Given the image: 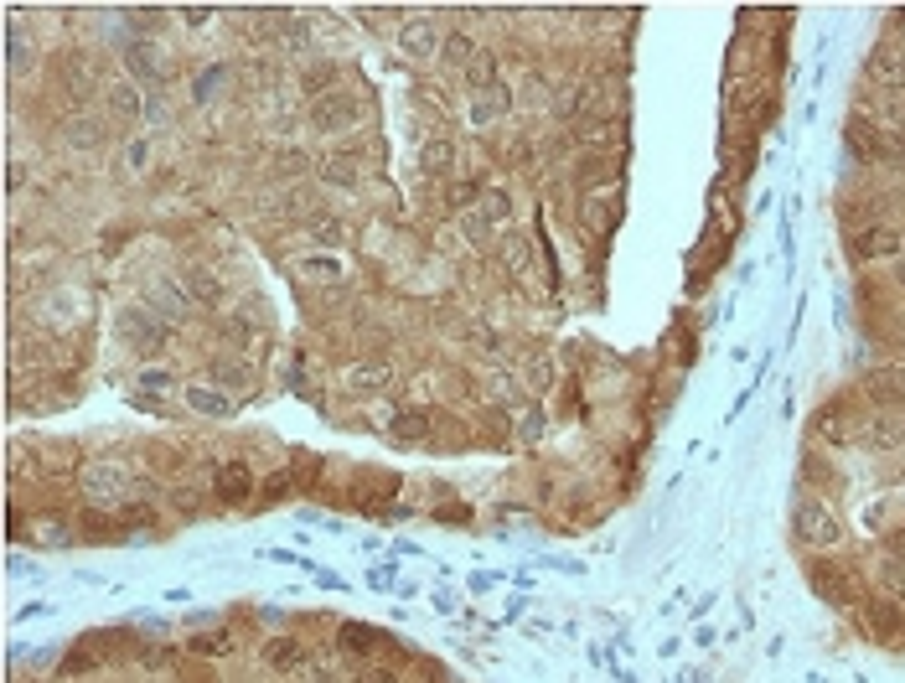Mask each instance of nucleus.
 I'll list each match as a JSON object with an SVG mask.
<instances>
[{
  "mask_svg": "<svg viewBox=\"0 0 905 683\" xmlns=\"http://www.w3.org/2000/svg\"><path fill=\"white\" fill-rule=\"evenodd\" d=\"M311 125L316 130H352L357 125V99L352 94H321L311 104Z\"/></svg>",
  "mask_w": 905,
  "mask_h": 683,
  "instance_id": "423d86ee",
  "label": "nucleus"
},
{
  "mask_svg": "<svg viewBox=\"0 0 905 683\" xmlns=\"http://www.w3.org/2000/svg\"><path fill=\"white\" fill-rule=\"evenodd\" d=\"M187 295L202 306H223V280L207 264H187Z\"/></svg>",
  "mask_w": 905,
  "mask_h": 683,
  "instance_id": "2eb2a0df",
  "label": "nucleus"
},
{
  "mask_svg": "<svg viewBox=\"0 0 905 683\" xmlns=\"http://www.w3.org/2000/svg\"><path fill=\"white\" fill-rule=\"evenodd\" d=\"M347 383H352V394H383L388 383H394V368H388L383 358H373V363H352V368H347Z\"/></svg>",
  "mask_w": 905,
  "mask_h": 683,
  "instance_id": "f8f14e48",
  "label": "nucleus"
},
{
  "mask_svg": "<svg viewBox=\"0 0 905 683\" xmlns=\"http://www.w3.org/2000/svg\"><path fill=\"white\" fill-rule=\"evenodd\" d=\"M21 533H26V539H32L37 549H68V544L78 539L73 518H63V513H37V518L26 523Z\"/></svg>",
  "mask_w": 905,
  "mask_h": 683,
  "instance_id": "39448f33",
  "label": "nucleus"
},
{
  "mask_svg": "<svg viewBox=\"0 0 905 683\" xmlns=\"http://www.w3.org/2000/svg\"><path fill=\"white\" fill-rule=\"evenodd\" d=\"M150 295H156V306H166V316H192V295H181L171 280H166V285L156 280V285H150Z\"/></svg>",
  "mask_w": 905,
  "mask_h": 683,
  "instance_id": "393cba45",
  "label": "nucleus"
},
{
  "mask_svg": "<svg viewBox=\"0 0 905 683\" xmlns=\"http://www.w3.org/2000/svg\"><path fill=\"white\" fill-rule=\"evenodd\" d=\"M6 182H11L6 192H21V182H26V171H21V166H11V171H6Z\"/></svg>",
  "mask_w": 905,
  "mask_h": 683,
  "instance_id": "49530a36",
  "label": "nucleus"
},
{
  "mask_svg": "<svg viewBox=\"0 0 905 683\" xmlns=\"http://www.w3.org/2000/svg\"><path fill=\"white\" fill-rule=\"evenodd\" d=\"M792 528H797V539L807 549H833L843 539V523H838V513L828 508L823 497H802L797 513H792Z\"/></svg>",
  "mask_w": 905,
  "mask_h": 683,
  "instance_id": "f257e3e1",
  "label": "nucleus"
},
{
  "mask_svg": "<svg viewBox=\"0 0 905 683\" xmlns=\"http://www.w3.org/2000/svg\"><path fill=\"white\" fill-rule=\"evenodd\" d=\"M68 135H73V140H83V145H88V140H99V125H94V120H83V125H73V130H68Z\"/></svg>",
  "mask_w": 905,
  "mask_h": 683,
  "instance_id": "37998d69",
  "label": "nucleus"
},
{
  "mask_svg": "<svg viewBox=\"0 0 905 683\" xmlns=\"http://www.w3.org/2000/svg\"><path fill=\"white\" fill-rule=\"evenodd\" d=\"M859 440L869 445V451H895V445H905V420L900 414H880V420L859 425Z\"/></svg>",
  "mask_w": 905,
  "mask_h": 683,
  "instance_id": "9b49d317",
  "label": "nucleus"
},
{
  "mask_svg": "<svg viewBox=\"0 0 905 683\" xmlns=\"http://www.w3.org/2000/svg\"><path fill=\"white\" fill-rule=\"evenodd\" d=\"M869 78L885 83V88H905V47L895 42H880L869 52Z\"/></svg>",
  "mask_w": 905,
  "mask_h": 683,
  "instance_id": "9d476101",
  "label": "nucleus"
},
{
  "mask_svg": "<svg viewBox=\"0 0 905 683\" xmlns=\"http://www.w3.org/2000/svg\"><path fill=\"white\" fill-rule=\"evenodd\" d=\"M812 430H818L823 440H854L859 430L849 425V414L843 409H828V414H818V420H812Z\"/></svg>",
  "mask_w": 905,
  "mask_h": 683,
  "instance_id": "5701e85b",
  "label": "nucleus"
},
{
  "mask_svg": "<svg viewBox=\"0 0 905 683\" xmlns=\"http://www.w3.org/2000/svg\"><path fill=\"white\" fill-rule=\"evenodd\" d=\"M497 259L507 264L512 275H528V270H533V244L523 239V233H502V244H497Z\"/></svg>",
  "mask_w": 905,
  "mask_h": 683,
  "instance_id": "a211bd4d",
  "label": "nucleus"
},
{
  "mask_svg": "<svg viewBox=\"0 0 905 683\" xmlns=\"http://www.w3.org/2000/svg\"><path fill=\"white\" fill-rule=\"evenodd\" d=\"M337 83V63H326V68H306V94H316L321 99V88H331Z\"/></svg>",
  "mask_w": 905,
  "mask_h": 683,
  "instance_id": "e433bc0d",
  "label": "nucleus"
},
{
  "mask_svg": "<svg viewBox=\"0 0 905 683\" xmlns=\"http://www.w3.org/2000/svg\"><path fill=\"white\" fill-rule=\"evenodd\" d=\"M130 63H135V73H145V78H166V57H161L156 47H135Z\"/></svg>",
  "mask_w": 905,
  "mask_h": 683,
  "instance_id": "7c9ffc66",
  "label": "nucleus"
},
{
  "mask_svg": "<svg viewBox=\"0 0 905 683\" xmlns=\"http://www.w3.org/2000/svg\"><path fill=\"white\" fill-rule=\"evenodd\" d=\"M481 218H487V223H507L512 218V202H507L502 187H481Z\"/></svg>",
  "mask_w": 905,
  "mask_h": 683,
  "instance_id": "cd10ccee",
  "label": "nucleus"
},
{
  "mask_svg": "<svg viewBox=\"0 0 905 683\" xmlns=\"http://www.w3.org/2000/svg\"><path fill=\"white\" fill-rule=\"evenodd\" d=\"M218 497L228 502V508H244V502L254 497V471H249V461L218 466Z\"/></svg>",
  "mask_w": 905,
  "mask_h": 683,
  "instance_id": "1a4fd4ad",
  "label": "nucleus"
},
{
  "mask_svg": "<svg viewBox=\"0 0 905 683\" xmlns=\"http://www.w3.org/2000/svg\"><path fill=\"white\" fill-rule=\"evenodd\" d=\"M300 270H306V280H342V264H337V259H306Z\"/></svg>",
  "mask_w": 905,
  "mask_h": 683,
  "instance_id": "c9c22d12",
  "label": "nucleus"
},
{
  "mask_svg": "<svg viewBox=\"0 0 905 683\" xmlns=\"http://www.w3.org/2000/svg\"><path fill=\"white\" fill-rule=\"evenodd\" d=\"M859 259H900V233L895 228H885V223H874V228H864V233H854V244H849Z\"/></svg>",
  "mask_w": 905,
  "mask_h": 683,
  "instance_id": "6e6552de",
  "label": "nucleus"
},
{
  "mask_svg": "<svg viewBox=\"0 0 905 683\" xmlns=\"http://www.w3.org/2000/svg\"><path fill=\"white\" fill-rule=\"evenodd\" d=\"M419 161H425L430 176H445L450 166H456V140H450V135H430L425 151H419Z\"/></svg>",
  "mask_w": 905,
  "mask_h": 683,
  "instance_id": "6ab92c4d",
  "label": "nucleus"
},
{
  "mask_svg": "<svg viewBox=\"0 0 905 683\" xmlns=\"http://www.w3.org/2000/svg\"><path fill=\"white\" fill-rule=\"evenodd\" d=\"M337 637H342V647L352 652V658H373L378 642H383L373 627H362V621H342V632H337Z\"/></svg>",
  "mask_w": 905,
  "mask_h": 683,
  "instance_id": "aec40b11",
  "label": "nucleus"
},
{
  "mask_svg": "<svg viewBox=\"0 0 905 683\" xmlns=\"http://www.w3.org/2000/svg\"><path fill=\"white\" fill-rule=\"evenodd\" d=\"M311 239L316 244H342V218L337 213H316L311 218Z\"/></svg>",
  "mask_w": 905,
  "mask_h": 683,
  "instance_id": "2f4dec72",
  "label": "nucleus"
},
{
  "mask_svg": "<svg viewBox=\"0 0 905 683\" xmlns=\"http://www.w3.org/2000/svg\"><path fill=\"white\" fill-rule=\"evenodd\" d=\"M864 611H869V621H874V632H895V606H885V601H864Z\"/></svg>",
  "mask_w": 905,
  "mask_h": 683,
  "instance_id": "72a5a7b5",
  "label": "nucleus"
},
{
  "mask_svg": "<svg viewBox=\"0 0 905 683\" xmlns=\"http://www.w3.org/2000/svg\"><path fill=\"white\" fill-rule=\"evenodd\" d=\"M507 104H512V94H507V83L497 78L492 88H481V94H476V109H471V120H476V125H487V120H502V114H507Z\"/></svg>",
  "mask_w": 905,
  "mask_h": 683,
  "instance_id": "f3484780",
  "label": "nucleus"
},
{
  "mask_svg": "<svg viewBox=\"0 0 905 683\" xmlns=\"http://www.w3.org/2000/svg\"><path fill=\"white\" fill-rule=\"evenodd\" d=\"M63 83L73 88V94H83V88H88V68H83V57H68V68H63Z\"/></svg>",
  "mask_w": 905,
  "mask_h": 683,
  "instance_id": "58836bf2",
  "label": "nucleus"
},
{
  "mask_svg": "<svg viewBox=\"0 0 905 683\" xmlns=\"http://www.w3.org/2000/svg\"><path fill=\"white\" fill-rule=\"evenodd\" d=\"M187 647L197 652V658H202V652H207V658H223V652H233V637L228 632H207V637H192Z\"/></svg>",
  "mask_w": 905,
  "mask_h": 683,
  "instance_id": "473e14b6",
  "label": "nucleus"
},
{
  "mask_svg": "<svg viewBox=\"0 0 905 683\" xmlns=\"http://www.w3.org/2000/svg\"><path fill=\"white\" fill-rule=\"evenodd\" d=\"M440 42H445V37H435V26H430V21H414L409 32H404V52H409V63H435V57H440Z\"/></svg>",
  "mask_w": 905,
  "mask_h": 683,
  "instance_id": "4468645a",
  "label": "nucleus"
},
{
  "mask_svg": "<svg viewBox=\"0 0 905 683\" xmlns=\"http://www.w3.org/2000/svg\"><path fill=\"white\" fill-rule=\"evenodd\" d=\"M88 533H94V539H114V523H104V513H88Z\"/></svg>",
  "mask_w": 905,
  "mask_h": 683,
  "instance_id": "ea45409f",
  "label": "nucleus"
},
{
  "mask_svg": "<svg viewBox=\"0 0 905 683\" xmlns=\"http://www.w3.org/2000/svg\"><path fill=\"white\" fill-rule=\"evenodd\" d=\"M466 83L476 88V94H481V88H492V83H497V57H492V52H476L471 63H466Z\"/></svg>",
  "mask_w": 905,
  "mask_h": 683,
  "instance_id": "b1692460",
  "label": "nucleus"
},
{
  "mask_svg": "<svg viewBox=\"0 0 905 683\" xmlns=\"http://www.w3.org/2000/svg\"><path fill=\"white\" fill-rule=\"evenodd\" d=\"M864 394L874 404H905V363H885V368H869L864 373Z\"/></svg>",
  "mask_w": 905,
  "mask_h": 683,
  "instance_id": "0eeeda50",
  "label": "nucleus"
},
{
  "mask_svg": "<svg viewBox=\"0 0 905 683\" xmlns=\"http://www.w3.org/2000/svg\"><path fill=\"white\" fill-rule=\"evenodd\" d=\"M362 683H404V678H399L394 668H368V673H362Z\"/></svg>",
  "mask_w": 905,
  "mask_h": 683,
  "instance_id": "a19ab883",
  "label": "nucleus"
},
{
  "mask_svg": "<svg viewBox=\"0 0 905 683\" xmlns=\"http://www.w3.org/2000/svg\"><path fill=\"white\" fill-rule=\"evenodd\" d=\"M880 585H885V596H890V601H905V554L880 559Z\"/></svg>",
  "mask_w": 905,
  "mask_h": 683,
  "instance_id": "4be33fe9",
  "label": "nucleus"
},
{
  "mask_svg": "<svg viewBox=\"0 0 905 683\" xmlns=\"http://www.w3.org/2000/svg\"><path fill=\"white\" fill-rule=\"evenodd\" d=\"M895 26H905V11H895Z\"/></svg>",
  "mask_w": 905,
  "mask_h": 683,
  "instance_id": "09e8293b",
  "label": "nucleus"
},
{
  "mask_svg": "<svg viewBox=\"0 0 905 683\" xmlns=\"http://www.w3.org/2000/svg\"><path fill=\"white\" fill-rule=\"evenodd\" d=\"M880 161L905 166V135H880Z\"/></svg>",
  "mask_w": 905,
  "mask_h": 683,
  "instance_id": "4c0bfd02",
  "label": "nucleus"
},
{
  "mask_svg": "<svg viewBox=\"0 0 905 683\" xmlns=\"http://www.w3.org/2000/svg\"><path fill=\"white\" fill-rule=\"evenodd\" d=\"M807 580H812V590L828 601V606H838V611H849V606H859V580L843 570L838 559H812V570H807Z\"/></svg>",
  "mask_w": 905,
  "mask_h": 683,
  "instance_id": "f03ea898",
  "label": "nucleus"
},
{
  "mask_svg": "<svg viewBox=\"0 0 905 683\" xmlns=\"http://www.w3.org/2000/svg\"><path fill=\"white\" fill-rule=\"evenodd\" d=\"M430 435V414H419V409H404L399 420H394V440H425Z\"/></svg>",
  "mask_w": 905,
  "mask_h": 683,
  "instance_id": "a878e982",
  "label": "nucleus"
},
{
  "mask_svg": "<svg viewBox=\"0 0 905 683\" xmlns=\"http://www.w3.org/2000/svg\"><path fill=\"white\" fill-rule=\"evenodd\" d=\"M585 223H590L595 239H606V228H611V207H606V202H585Z\"/></svg>",
  "mask_w": 905,
  "mask_h": 683,
  "instance_id": "f704fd0d",
  "label": "nucleus"
},
{
  "mask_svg": "<svg viewBox=\"0 0 905 683\" xmlns=\"http://www.w3.org/2000/svg\"><path fill=\"white\" fill-rule=\"evenodd\" d=\"M538 430H543V414H528V420H523V440H538Z\"/></svg>",
  "mask_w": 905,
  "mask_h": 683,
  "instance_id": "a18cd8bd",
  "label": "nucleus"
},
{
  "mask_svg": "<svg viewBox=\"0 0 905 683\" xmlns=\"http://www.w3.org/2000/svg\"><path fill=\"white\" fill-rule=\"evenodd\" d=\"M119 337H125L135 352H145V358H150V352L166 347V321H156L150 311H125V316H119Z\"/></svg>",
  "mask_w": 905,
  "mask_h": 683,
  "instance_id": "20e7f679",
  "label": "nucleus"
},
{
  "mask_svg": "<svg viewBox=\"0 0 905 683\" xmlns=\"http://www.w3.org/2000/svg\"><path fill=\"white\" fill-rule=\"evenodd\" d=\"M895 280H900V290H905V249H900V259H895Z\"/></svg>",
  "mask_w": 905,
  "mask_h": 683,
  "instance_id": "de8ad7c7",
  "label": "nucleus"
},
{
  "mask_svg": "<svg viewBox=\"0 0 905 683\" xmlns=\"http://www.w3.org/2000/svg\"><path fill=\"white\" fill-rule=\"evenodd\" d=\"M316 171H321V182H331V187H357V156H347V151H326L316 161Z\"/></svg>",
  "mask_w": 905,
  "mask_h": 683,
  "instance_id": "dca6fc26",
  "label": "nucleus"
},
{
  "mask_svg": "<svg viewBox=\"0 0 905 683\" xmlns=\"http://www.w3.org/2000/svg\"><path fill=\"white\" fill-rule=\"evenodd\" d=\"M440 57H445V63H456V68L466 73V63L476 57V47H471V37H466V32H450V37L440 42Z\"/></svg>",
  "mask_w": 905,
  "mask_h": 683,
  "instance_id": "c85d7f7f",
  "label": "nucleus"
},
{
  "mask_svg": "<svg viewBox=\"0 0 905 683\" xmlns=\"http://www.w3.org/2000/svg\"><path fill=\"white\" fill-rule=\"evenodd\" d=\"M187 399H192V409H202V414H233V399H218V389H202V383H192L187 389Z\"/></svg>",
  "mask_w": 905,
  "mask_h": 683,
  "instance_id": "bb28decb",
  "label": "nucleus"
},
{
  "mask_svg": "<svg viewBox=\"0 0 905 683\" xmlns=\"http://www.w3.org/2000/svg\"><path fill=\"white\" fill-rule=\"evenodd\" d=\"M109 109L119 114V120H135V114H140V94H135L130 83H114V88H109Z\"/></svg>",
  "mask_w": 905,
  "mask_h": 683,
  "instance_id": "c756f323",
  "label": "nucleus"
},
{
  "mask_svg": "<svg viewBox=\"0 0 905 683\" xmlns=\"http://www.w3.org/2000/svg\"><path fill=\"white\" fill-rule=\"evenodd\" d=\"M264 663L275 673H300L306 668V647H300V637H275V642H264Z\"/></svg>",
  "mask_w": 905,
  "mask_h": 683,
  "instance_id": "ddd939ff",
  "label": "nucleus"
},
{
  "mask_svg": "<svg viewBox=\"0 0 905 683\" xmlns=\"http://www.w3.org/2000/svg\"><path fill=\"white\" fill-rule=\"evenodd\" d=\"M549 378H554V363L538 358V363H533V383H538V389H549Z\"/></svg>",
  "mask_w": 905,
  "mask_h": 683,
  "instance_id": "79ce46f5",
  "label": "nucleus"
},
{
  "mask_svg": "<svg viewBox=\"0 0 905 683\" xmlns=\"http://www.w3.org/2000/svg\"><path fill=\"white\" fill-rule=\"evenodd\" d=\"M140 383H145V389H166L171 378H166V373H156V368H145V373H140Z\"/></svg>",
  "mask_w": 905,
  "mask_h": 683,
  "instance_id": "c03bdc74",
  "label": "nucleus"
},
{
  "mask_svg": "<svg viewBox=\"0 0 905 683\" xmlns=\"http://www.w3.org/2000/svg\"><path fill=\"white\" fill-rule=\"evenodd\" d=\"M78 487H83V497L94 502V508H114V502L130 497V477L119 466H88L78 477Z\"/></svg>",
  "mask_w": 905,
  "mask_h": 683,
  "instance_id": "7ed1b4c3",
  "label": "nucleus"
},
{
  "mask_svg": "<svg viewBox=\"0 0 905 683\" xmlns=\"http://www.w3.org/2000/svg\"><path fill=\"white\" fill-rule=\"evenodd\" d=\"M213 378L223 383V389H228V394H244V389H249V383H254V373H249L244 363H233V358H218V363H213Z\"/></svg>",
  "mask_w": 905,
  "mask_h": 683,
  "instance_id": "412c9836",
  "label": "nucleus"
}]
</instances>
